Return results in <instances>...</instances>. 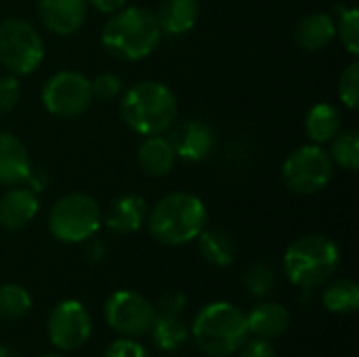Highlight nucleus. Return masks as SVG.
Masks as SVG:
<instances>
[{"label":"nucleus","instance_id":"f257e3e1","mask_svg":"<svg viewBox=\"0 0 359 357\" xmlns=\"http://www.w3.org/2000/svg\"><path fill=\"white\" fill-rule=\"evenodd\" d=\"M162 38L156 13L145 6H122L101 29L103 48L120 61L149 57Z\"/></svg>","mask_w":359,"mask_h":357},{"label":"nucleus","instance_id":"f03ea898","mask_svg":"<svg viewBox=\"0 0 359 357\" xmlns=\"http://www.w3.org/2000/svg\"><path fill=\"white\" fill-rule=\"evenodd\" d=\"M208 213L204 202L187 191L164 196L147 213V229L151 238L164 246H181L196 240L206 227Z\"/></svg>","mask_w":359,"mask_h":357},{"label":"nucleus","instance_id":"7ed1b4c3","mask_svg":"<svg viewBox=\"0 0 359 357\" xmlns=\"http://www.w3.org/2000/svg\"><path fill=\"white\" fill-rule=\"evenodd\" d=\"M120 116L141 137L164 135L177 120V97L166 84L143 80L124 93Z\"/></svg>","mask_w":359,"mask_h":357},{"label":"nucleus","instance_id":"20e7f679","mask_svg":"<svg viewBox=\"0 0 359 357\" xmlns=\"http://www.w3.org/2000/svg\"><path fill=\"white\" fill-rule=\"evenodd\" d=\"M189 335L202 353L208 357H229L248 339L246 316L233 303L217 301L196 314Z\"/></svg>","mask_w":359,"mask_h":357},{"label":"nucleus","instance_id":"39448f33","mask_svg":"<svg viewBox=\"0 0 359 357\" xmlns=\"http://www.w3.org/2000/svg\"><path fill=\"white\" fill-rule=\"evenodd\" d=\"M341 263V250L334 240L322 234H309L294 240L284 252V274L290 284L313 290L324 286Z\"/></svg>","mask_w":359,"mask_h":357},{"label":"nucleus","instance_id":"423d86ee","mask_svg":"<svg viewBox=\"0 0 359 357\" xmlns=\"http://www.w3.org/2000/svg\"><path fill=\"white\" fill-rule=\"evenodd\" d=\"M101 208L88 194H67L59 198L48 213V231L65 244L90 240L101 227Z\"/></svg>","mask_w":359,"mask_h":357},{"label":"nucleus","instance_id":"0eeeda50","mask_svg":"<svg viewBox=\"0 0 359 357\" xmlns=\"http://www.w3.org/2000/svg\"><path fill=\"white\" fill-rule=\"evenodd\" d=\"M334 173V162L330 154L318 145H303L294 149L284 166H282V181L288 191L297 196H313L328 187Z\"/></svg>","mask_w":359,"mask_h":357},{"label":"nucleus","instance_id":"6e6552de","mask_svg":"<svg viewBox=\"0 0 359 357\" xmlns=\"http://www.w3.org/2000/svg\"><path fill=\"white\" fill-rule=\"evenodd\" d=\"M44 59V42L38 29L23 19L0 23V63L15 76L32 74Z\"/></svg>","mask_w":359,"mask_h":357},{"label":"nucleus","instance_id":"1a4fd4ad","mask_svg":"<svg viewBox=\"0 0 359 357\" xmlns=\"http://www.w3.org/2000/svg\"><path fill=\"white\" fill-rule=\"evenodd\" d=\"M90 101V80L74 69L53 74L42 86V103L57 118H76L88 109Z\"/></svg>","mask_w":359,"mask_h":357},{"label":"nucleus","instance_id":"9d476101","mask_svg":"<svg viewBox=\"0 0 359 357\" xmlns=\"http://www.w3.org/2000/svg\"><path fill=\"white\" fill-rule=\"evenodd\" d=\"M105 320L122 337H143L154 326L156 307L135 290H116L105 301Z\"/></svg>","mask_w":359,"mask_h":357},{"label":"nucleus","instance_id":"9b49d317","mask_svg":"<svg viewBox=\"0 0 359 357\" xmlns=\"http://www.w3.org/2000/svg\"><path fill=\"white\" fill-rule=\"evenodd\" d=\"M46 332L57 349L76 351L90 339L93 320L80 301H63L50 311Z\"/></svg>","mask_w":359,"mask_h":357},{"label":"nucleus","instance_id":"f8f14e48","mask_svg":"<svg viewBox=\"0 0 359 357\" xmlns=\"http://www.w3.org/2000/svg\"><path fill=\"white\" fill-rule=\"evenodd\" d=\"M168 130H170L168 141L177 158H183L187 162H200L212 151L215 133L202 120H181L172 124Z\"/></svg>","mask_w":359,"mask_h":357},{"label":"nucleus","instance_id":"ddd939ff","mask_svg":"<svg viewBox=\"0 0 359 357\" xmlns=\"http://www.w3.org/2000/svg\"><path fill=\"white\" fill-rule=\"evenodd\" d=\"M86 0H38V15L44 27L57 36L76 34L86 19Z\"/></svg>","mask_w":359,"mask_h":357},{"label":"nucleus","instance_id":"4468645a","mask_svg":"<svg viewBox=\"0 0 359 357\" xmlns=\"http://www.w3.org/2000/svg\"><path fill=\"white\" fill-rule=\"evenodd\" d=\"M38 196L34 189L23 185H13L0 198V227L17 231L25 227L38 215Z\"/></svg>","mask_w":359,"mask_h":357},{"label":"nucleus","instance_id":"2eb2a0df","mask_svg":"<svg viewBox=\"0 0 359 357\" xmlns=\"http://www.w3.org/2000/svg\"><path fill=\"white\" fill-rule=\"evenodd\" d=\"M145 219H147L145 200L137 194H124L109 204L101 223H105V227L116 236H128L139 231Z\"/></svg>","mask_w":359,"mask_h":357},{"label":"nucleus","instance_id":"dca6fc26","mask_svg":"<svg viewBox=\"0 0 359 357\" xmlns=\"http://www.w3.org/2000/svg\"><path fill=\"white\" fill-rule=\"evenodd\" d=\"M32 173L29 154L15 135L0 133V185H23Z\"/></svg>","mask_w":359,"mask_h":357},{"label":"nucleus","instance_id":"f3484780","mask_svg":"<svg viewBox=\"0 0 359 357\" xmlns=\"http://www.w3.org/2000/svg\"><path fill=\"white\" fill-rule=\"evenodd\" d=\"M246 326L248 335H255L259 339H278L282 337L288 326H290V311L276 301H265L259 303L250 314L246 316Z\"/></svg>","mask_w":359,"mask_h":357},{"label":"nucleus","instance_id":"a211bd4d","mask_svg":"<svg viewBox=\"0 0 359 357\" xmlns=\"http://www.w3.org/2000/svg\"><path fill=\"white\" fill-rule=\"evenodd\" d=\"M137 162L145 175L158 179V177H166L172 170L177 156L166 137L151 135L141 143V147L137 151Z\"/></svg>","mask_w":359,"mask_h":357},{"label":"nucleus","instance_id":"6ab92c4d","mask_svg":"<svg viewBox=\"0 0 359 357\" xmlns=\"http://www.w3.org/2000/svg\"><path fill=\"white\" fill-rule=\"evenodd\" d=\"M198 15H200L198 0H162L156 19L164 34L181 36L196 25Z\"/></svg>","mask_w":359,"mask_h":357},{"label":"nucleus","instance_id":"aec40b11","mask_svg":"<svg viewBox=\"0 0 359 357\" xmlns=\"http://www.w3.org/2000/svg\"><path fill=\"white\" fill-rule=\"evenodd\" d=\"M337 36V27H334V19L328 13H311L305 15L294 29V38L297 44L303 50H322L326 48L332 38Z\"/></svg>","mask_w":359,"mask_h":357},{"label":"nucleus","instance_id":"412c9836","mask_svg":"<svg viewBox=\"0 0 359 357\" xmlns=\"http://www.w3.org/2000/svg\"><path fill=\"white\" fill-rule=\"evenodd\" d=\"M198 248L204 261H208L215 267H229L236 259V240L229 231L212 227V229H202V234L196 238Z\"/></svg>","mask_w":359,"mask_h":357},{"label":"nucleus","instance_id":"4be33fe9","mask_svg":"<svg viewBox=\"0 0 359 357\" xmlns=\"http://www.w3.org/2000/svg\"><path fill=\"white\" fill-rule=\"evenodd\" d=\"M305 130L313 143H328L343 130V116L334 105L318 103L309 109L305 118Z\"/></svg>","mask_w":359,"mask_h":357},{"label":"nucleus","instance_id":"5701e85b","mask_svg":"<svg viewBox=\"0 0 359 357\" xmlns=\"http://www.w3.org/2000/svg\"><path fill=\"white\" fill-rule=\"evenodd\" d=\"M149 332H151L156 347L162 351H177L189 339L187 324L183 322L181 316H172V314H156V320Z\"/></svg>","mask_w":359,"mask_h":357},{"label":"nucleus","instance_id":"b1692460","mask_svg":"<svg viewBox=\"0 0 359 357\" xmlns=\"http://www.w3.org/2000/svg\"><path fill=\"white\" fill-rule=\"evenodd\" d=\"M322 305L330 314H337V316H349V314L358 311L359 286L349 278L330 282L322 292Z\"/></svg>","mask_w":359,"mask_h":357},{"label":"nucleus","instance_id":"393cba45","mask_svg":"<svg viewBox=\"0 0 359 357\" xmlns=\"http://www.w3.org/2000/svg\"><path fill=\"white\" fill-rule=\"evenodd\" d=\"M330 158L339 166H343L349 173H355L359 168V135L358 130H341L332 139Z\"/></svg>","mask_w":359,"mask_h":357},{"label":"nucleus","instance_id":"a878e982","mask_svg":"<svg viewBox=\"0 0 359 357\" xmlns=\"http://www.w3.org/2000/svg\"><path fill=\"white\" fill-rule=\"evenodd\" d=\"M29 309H32V297L23 286L19 284L0 286V318L19 320L27 316Z\"/></svg>","mask_w":359,"mask_h":357},{"label":"nucleus","instance_id":"bb28decb","mask_svg":"<svg viewBox=\"0 0 359 357\" xmlns=\"http://www.w3.org/2000/svg\"><path fill=\"white\" fill-rule=\"evenodd\" d=\"M244 288L250 297L263 299L269 297L276 288V271L267 263H255L244 274Z\"/></svg>","mask_w":359,"mask_h":357},{"label":"nucleus","instance_id":"cd10ccee","mask_svg":"<svg viewBox=\"0 0 359 357\" xmlns=\"http://www.w3.org/2000/svg\"><path fill=\"white\" fill-rule=\"evenodd\" d=\"M337 34L347 48L349 55H359V11L358 8H341L339 13V23H334Z\"/></svg>","mask_w":359,"mask_h":357},{"label":"nucleus","instance_id":"c85d7f7f","mask_svg":"<svg viewBox=\"0 0 359 357\" xmlns=\"http://www.w3.org/2000/svg\"><path fill=\"white\" fill-rule=\"evenodd\" d=\"M339 99L349 107V109H358L359 101V63L353 61L351 65H347V69L341 74L339 80Z\"/></svg>","mask_w":359,"mask_h":357},{"label":"nucleus","instance_id":"c756f323","mask_svg":"<svg viewBox=\"0 0 359 357\" xmlns=\"http://www.w3.org/2000/svg\"><path fill=\"white\" fill-rule=\"evenodd\" d=\"M90 90H93V99H101V101H109L114 97L120 95L122 90V82L116 74L105 72L99 74L93 82H90Z\"/></svg>","mask_w":359,"mask_h":357},{"label":"nucleus","instance_id":"7c9ffc66","mask_svg":"<svg viewBox=\"0 0 359 357\" xmlns=\"http://www.w3.org/2000/svg\"><path fill=\"white\" fill-rule=\"evenodd\" d=\"M21 99V84L19 78L13 76H2L0 78V114L11 112Z\"/></svg>","mask_w":359,"mask_h":357},{"label":"nucleus","instance_id":"2f4dec72","mask_svg":"<svg viewBox=\"0 0 359 357\" xmlns=\"http://www.w3.org/2000/svg\"><path fill=\"white\" fill-rule=\"evenodd\" d=\"M103 357H149V353L139 345V343H135V341H130V339H118V341H114L107 349H105V353Z\"/></svg>","mask_w":359,"mask_h":357},{"label":"nucleus","instance_id":"473e14b6","mask_svg":"<svg viewBox=\"0 0 359 357\" xmlns=\"http://www.w3.org/2000/svg\"><path fill=\"white\" fill-rule=\"evenodd\" d=\"M236 353H238V357H278L271 343L265 339H259V337H255L252 341L246 339L244 345Z\"/></svg>","mask_w":359,"mask_h":357},{"label":"nucleus","instance_id":"72a5a7b5","mask_svg":"<svg viewBox=\"0 0 359 357\" xmlns=\"http://www.w3.org/2000/svg\"><path fill=\"white\" fill-rule=\"evenodd\" d=\"M156 307V314H172V316H181L183 309H185V295L183 292H166L160 297L158 305Z\"/></svg>","mask_w":359,"mask_h":357},{"label":"nucleus","instance_id":"f704fd0d","mask_svg":"<svg viewBox=\"0 0 359 357\" xmlns=\"http://www.w3.org/2000/svg\"><path fill=\"white\" fill-rule=\"evenodd\" d=\"M86 4L95 6L99 13H116L122 6H126V0H86Z\"/></svg>","mask_w":359,"mask_h":357},{"label":"nucleus","instance_id":"c9c22d12","mask_svg":"<svg viewBox=\"0 0 359 357\" xmlns=\"http://www.w3.org/2000/svg\"><path fill=\"white\" fill-rule=\"evenodd\" d=\"M44 357H59V356H44Z\"/></svg>","mask_w":359,"mask_h":357}]
</instances>
